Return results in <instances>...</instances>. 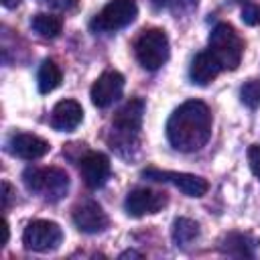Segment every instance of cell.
I'll use <instances>...</instances> for the list:
<instances>
[{
  "mask_svg": "<svg viewBox=\"0 0 260 260\" xmlns=\"http://www.w3.org/2000/svg\"><path fill=\"white\" fill-rule=\"evenodd\" d=\"M248 165H250L252 173L260 179V146L258 144H252L248 148Z\"/></svg>",
  "mask_w": 260,
  "mask_h": 260,
  "instance_id": "obj_23",
  "label": "cell"
},
{
  "mask_svg": "<svg viewBox=\"0 0 260 260\" xmlns=\"http://www.w3.org/2000/svg\"><path fill=\"white\" fill-rule=\"evenodd\" d=\"M240 100L248 108H258L260 106V79H250L242 85L240 89Z\"/></svg>",
  "mask_w": 260,
  "mask_h": 260,
  "instance_id": "obj_21",
  "label": "cell"
},
{
  "mask_svg": "<svg viewBox=\"0 0 260 260\" xmlns=\"http://www.w3.org/2000/svg\"><path fill=\"white\" fill-rule=\"evenodd\" d=\"M71 219L75 223V228L83 234H98V232H104L110 223L106 211L102 209L100 203L95 201H85V203H79L77 207H73V213H71Z\"/></svg>",
  "mask_w": 260,
  "mask_h": 260,
  "instance_id": "obj_12",
  "label": "cell"
},
{
  "mask_svg": "<svg viewBox=\"0 0 260 260\" xmlns=\"http://www.w3.org/2000/svg\"><path fill=\"white\" fill-rule=\"evenodd\" d=\"M2 191H4V195H2V207H4V211H6L8 205H10V197H12V187L4 181V183H2Z\"/></svg>",
  "mask_w": 260,
  "mask_h": 260,
  "instance_id": "obj_25",
  "label": "cell"
},
{
  "mask_svg": "<svg viewBox=\"0 0 260 260\" xmlns=\"http://www.w3.org/2000/svg\"><path fill=\"white\" fill-rule=\"evenodd\" d=\"M45 2H49L51 6L61 8V10H71L77 6V0H45Z\"/></svg>",
  "mask_w": 260,
  "mask_h": 260,
  "instance_id": "obj_24",
  "label": "cell"
},
{
  "mask_svg": "<svg viewBox=\"0 0 260 260\" xmlns=\"http://www.w3.org/2000/svg\"><path fill=\"white\" fill-rule=\"evenodd\" d=\"M6 148L12 156H18V158H24V160H37V158L45 156L51 150V144L45 138L37 136V134L14 132L8 138Z\"/></svg>",
  "mask_w": 260,
  "mask_h": 260,
  "instance_id": "obj_11",
  "label": "cell"
},
{
  "mask_svg": "<svg viewBox=\"0 0 260 260\" xmlns=\"http://www.w3.org/2000/svg\"><path fill=\"white\" fill-rule=\"evenodd\" d=\"M238 2H244V0H238Z\"/></svg>",
  "mask_w": 260,
  "mask_h": 260,
  "instance_id": "obj_28",
  "label": "cell"
},
{
  "mask_svg": "<svg viewBox=\"0 0 260 260\" xmlns=\"http://www.w3.org/2000/svg\"><path fill=\"white\" fill-rule=\"evenodd\" d=\"M138 6L134 0H110L89 22L93 32H116L134 22Z\"/></svg>",
  "mask_w": 260,
  "mask_h": 260,
  "instance_id": "obj_6",
  "label": "cell"
},
{
  "mask_svg": "<svg viewBox=\"0 0 260 260\" xmlns=\"http://www.w3.org/2000/svg\"><path fill=\"white\" fill-rule=\"evenodd\" d=\"M207 51L219 63L221 69H238L242 55H244V41L236 32V28L228 22H219L213 26L207 43Z\"/></svg>",
  "mask_w": 260,
  "mask_h": 260,
  "instance_id": "obj_4",
  "label": "cell"
},
{
  "mask_svg": "<svg viewBox=\"0 0 260 260\" xmlns=\"http://www.w3.org/2000/svg\"><path fill=\"white\" fill-rule=\"evenodd\" d=\"M134 55L138 63L148 69L156 71L169 59V37L162 28H144L134 41Z\"/></svg>",
  "mask_w": 260,
  "mask_h": 260,
  "instance_id": "obj_5",
  "label": "cell"
},
{
  "mask_svg": "<svg viewBox=\"0 0 260 260\" xmlns=\"http://www.w3.org/2000/svg\"><path fill=\"white\" fill-rule=\"evenodd\" d=\"M61 242H63V230L59 228V223L49 219H35L22 232V244L30 252H39V254L53 252L61 246Z\"/></svg>",
  "mask_w": 260,
  "mask_h": 260,
  "instance_id": "obj_7",
  "label": "cell"
},
{
  "mask_svg": "<svg viewBox=\"0 0 260 260\" xmlns=\"http://www.w3.org/2000/svg\"><path fill=\"white\" fill-rule=\"evenodd\" d=\"M242 20L250 26L260 24V6L258 4H244L242 8Z\"/></svg>",
  "mask_w": 260,
  "mask_h": 260,
  "instance_id": "obj_22",
  "label": "cell"
},
{
  "mask_svg": "<svg viewBox=\"0 0 260 260\" xmlns=\"http://www.w3.org/2000/svg\"><path fill=\"white\" fill-rule=\"evenodd\" d=\"M167 205V195L160 191H152L146 187H136L126 195L124 207L126 213L132 217H142V215H152L158 213Z\"/></svg>",
  "mask_w": 260,
  "mask_h": 260,
  "instance_id": "obj_9",
  "label": "cell"
},
{
  "mask_svg": "<svg viewBox=\"0 0 260 260\" xmlns=\"http://www.w3.org/2000/svg\"><path fill=\"white\" fill-rule=\"evenodd\" d=\"M22 183L30 193L51 203L63 199L69 191V175L59 167H28L22 173Z\"/></svg>",
  "mask_w": 260,
  "mask_h": 260,
  "instance_id": "obj_3",
  "label": "cell"
},
{
  "mask_svg": "<svg viewBox=\"0 0 260 260\" xmlns=\"http://www.w3.org/2000/svg\"><path fill=\"white\" fill-rule=\"evenodd\" d=\"M171 238L179 248H187L189 244H193L199 238V223L189 217H177L173 221Z\"/></svg>",
  "mask_w": 260,
  "mask_h": 260,
  "instance_id": "obj_18",
  "label": "cell"
},
{
  "mask_svg": "<svg viewBox=\"0 0 260 260\" xmlns=\"http://www.w3.org/2000/svg\"><path fill=\"white\" fill-rule=\"evenodd\" d=\"M83 120V108L75 100H61L51 112V126L59 132L75 130Z\"/></svg>",
  "mask_w": 260,
  "mask_h": 260,
  "instance_id": "obj_14",
  "label": "cell"
},
{
  "mask_svg": "<svg viewBox=\"0 0 260 260\" xmlns=\"http://www.w3.org/2000/svg\"><path fill=\"white\" fill-rule=\"evenodd\" d=\"M30 26L39 37L55 39V37H59L61 28H63V20H61V16H55L49 12H39L30 18Z\"/></svg>",
  "mask_w": 260,
  "mask_h": 260,
  "instance_id": "obj_19",
  "label": "cell"
},
{
  "mask_svg": "<svg viewBox=\"0 0 260 260\" xmlns=\"http://www.w3.org/2000/svg\"><path fill=\"white\" fill-rule=\"evenodd\" d=\"M211 112L201 100L183 102L167 120V140L179 152H195L211 136Z\"/></svg>",
  "mask_w": 260,
  "mask_h": 260,
  "instance_id": "obj_1",
  "label": "cell"
},
{
  "mask_svg": "<svg viewBox=\"0 0 260 260\" xmlns=\"http://www.w3.org/2000/svg\"><path fill=\"white\" fill-rule=\"evenodd\" d=\"M120 258H140V254H136V252H132V250H128V252H124V254H120Z\"/></svg>",
  "mask_w": 260,
  "mask_h": 260,
  "instance_id": "obj_27",
  "label": "cell"
},
{
  "mask_svg": "<svg viewBox=\"0 0 260 260\" xmlns=\"http://www.w3.org/2000/svg\"><path fill=\"white\" fill-rule=\"evenodd\" d=\"M260 240L244 232H230L219 240V252L234 258H254Z\"/></svg>",
  "mask_w": 260,
  "mask_h": 260,
  "instance_id": "obj_15",
  "label": "cell"
},
{
  "mask_svg": "<svg viewBox=\"0 0 260 260\" xmlns=\"http://www.w3.org/2000/svg\"><path fill=\"white\" fill-rule=\"evenodd\" d=\"M142 177L148 181H156V183H171L189 197H203L209 189V183L203 177H197L191 173H177V171H162L156 167H146L142 171Z\"/></svg>",
  "mask_w": 260,
  "mask_h": 260,
  "instance_id": "obj_8",
  "label": "cell"
},
{
  "mask_svg": "<svg viewBox=\"0 0 260 260\" xmlns=\"http://www.w3.org/2000/svg\"><path fill=\"white\" fill-rule=\"evenodd\" d=\"M79 173L89 189H100L110 177V158L98 150H89L79 160Z\"/></svg>",
  "mask_w": 260,
  "mask_h": 260,
  "instance_id": "obj_13",
  "label": "cell"
},
{
  "mask_svg": "<svg viewBox=\"0 0 260 260\" xmlns=\"http://www.w3.org/2000/svg\"><path fill=\"white\" fill-rule=\"evenodd\" d=\"M2 4H4V8H16L20 4V0H2Z\"/></svg>",
  "mask_w": 260,
  "mask_h": 260,
  "instance_id": "obj_26",
  "label": "cell"
},
{
  "mask_svg": "<svg viewBox=\"0 0 260 260\" xmlns=\"http://www.w3.org/2000/svg\"><path fill=\"white\" fill-rule=\"evenodd\" d=\"M142 116H144V102L140 98H132L114 114L112 136L108 138V142L120 154H124V148L136 146L142 126Z\"/></svg>",
  "mask_w": 260,
  "mask_h": 260,
  "instance_id": "obj_2",
  "label": "cell"
},
{
  "mask_svg": "<svg viewBox=\"0 0 260 260\" xmlns=\"http://www.w3.org/2000/svg\"><path fill=\"white\" fill-rule=\"evenodd\" d=\"M221 67L219 63L213 59V55L209 51H203V53H197L195 59L191 61V67H189V79L191 83L195 85H209L217 75H219Z\"/></svg>",
  "mask_w": 260,
  "mask_h": 260,
  "instance_id": "obj_16",
  "label": "cell"
},
{
  "mask_svg": "<svg viewBox=\"0 0 260 260\" xmlns=\"http://www.w3.org/2000/svg\"><path fill=\"white\" fill-rule=\"evenodd\" d=\"M124 91V75L120 71H104L91 85L89 98L98 108L112 106Z\"/></svg>",
  "mask_w": 260,
  "mask_h": 260,
  "instance_id": "obj_10",
  "label": "cell"
},
{
  "mask_svg": "<svg viewBox=\"0 0 260 260\" xmlns=\"http://www.w3.org/2000/svg\"><path fill=\"white\" fill-rule=\"evenodd\" d=\"M61 79H63V73H61L59 65L53 59H45L39 67V73H37L39 91L41 93H51L53 89H57L61 85Z\"/></svg>",
  "mask_w": 260,
  "mask_h": 260,
  "instance_id": "obj_17",
  "label": "cell"
},
{
  "mask_svg": "<svg viewBox=\"0 0 260 260\" xmlns=\"http://www.w3.org/2000/svg\"><path fill=\"white\" fill-rule=\"evenodd\" d=\"M156 10H171L173 14H187L197 8V0H152Z\"/></svg>",
  "mask_w": 260,
  "mask_h": 260,
  "instance_id": "obj_20",
  "label": "cell"
}]
</instances>
